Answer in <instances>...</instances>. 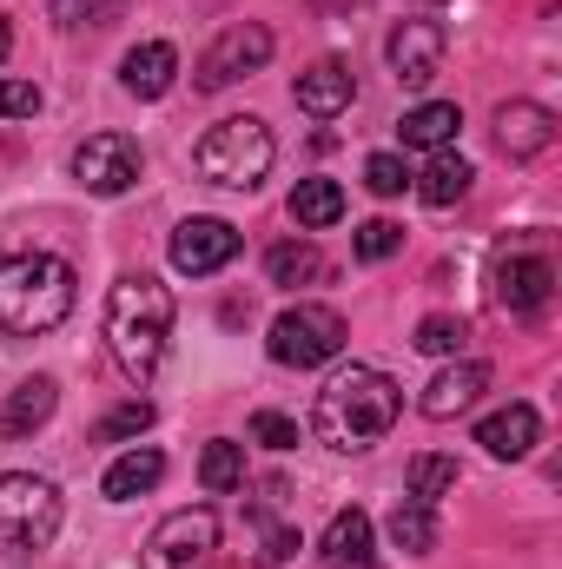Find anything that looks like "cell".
<instances>
[{
	"mask_svg": "<svg viewBox=\"0 0 562 569\" xmlns=\"http://www.w3.org/2000/svg\"><path fill=\"white\" fill-rule=\"evenodd\" d=\"M398 411H404V391H398L384 371L344 365V371L324 378V391L311 398V430H318V443L358 457V450H371L378 437H391Z\"/></svg>",
	"mask_w": 562,
	"mask_h": 569,
	"instance_id": "1",
	"label": "cell"
},
{
	"mask_svg": "<svg viewBox=\"0 0 562 569\" xmlns=\"http://www.w3.org/2000/svg\"><path fill=\"white\" fill-rule=\"evenodd\" d=\"M165 338H172V291L152 272H127L107 291V345L133 385H152V371L165 365Z\"/></svg>",
	"mask_w": 562,
	"mask_h": 569,
	"instance_id": "2",
	"label": "cell"
},
{
	"mask_svg": "<svg viewBox=\"0 0 562 569\" xmlns=\"http://www.w3.org/2000/svg\"><path fill=\"white\" fill-rule=\"evenodd\" d=\"M73 311V266L53 252H13L0 259V331L7 338H40L67 325Z\"/></svg>",
	"mask_w": 562,
	"mask_h": 569,
	"instance_id": "3",
	"label": "cell"
},
{
	"mask_svg": "<svg viewBox=\"0 0 562 569\" xmlns=\"http://www.w3.org/2000/svg\"><path fill=\"white\" fill-rule=\"evenodd\" d=\"M272 159H279V140H272V127L252 120V113H232V120L205 127V140L192 146V166H199L212 186H232V192H259L265 172H272Z\"/></svg>",
	"mask_w": 562,
	"mask_h": 569,
	"instance_id": "4",
	"label": "cell"
},
{
	"mask_svg": "<svg viewBox=\"0 0 562 569\" xmlns=\"http://www.w3.org/2000/svg\"><path fill=\"white\" fill-rule=\"evenodd\" d=\"M60 537V490L33 470L0 477V557H33Z\"/></svg>",
	"mask_w": 562,
	"mask_h": 569,
	"instance_id": "5",
	"label": "cell"
},
{
	"mask_svg": "<svg viewBox=\"0 0 562 569\" xmlns=\"http://www.w3.org/2000/svg\"><path fill=\"white\" fill-rule=\"evenodd\" d=\"M344 318L331 311V305H291L272 318V338H265V351H272V365L284 371H318V365H331L338 351H344Z\"/></svg>",
	"mask_w": 562,
	"mask_h": 569,
	"instance_id": "6",
	"label": "cell"
},
{
	"mask_svg": "<svg viewBox=\"0 0 562 569\" xmlns=\"http://www.w3.org/2000/svg\"><path fill=\"white\" fill-rule=\"evenodd\" d=\"M265 60H272V27L239 20V27H225V33L205 47V60H199V73H192V87H199V93H219V87H232V80L259 73Z\"/></svg>",
	"mask_w": 562,
	"mask_h": 569,
	"instance_id": "7",
	"label": "cell"
},
{
	"mask_svg": "<svg viewBox=\"0 0 562 569\" xmlns=\"http://www.w3.org/2000/svg\"><path fill=\"white\" fill-rule=\"evenodd\" d=\"M140 140H127V133H93V140L73 152V179L87 186V192H100V199H120V192H133L140 186Z\"/></svg>",
	"mask_w": 562,
	"mask_h": 569,
	"instance_id": "8",
	"label": "cell"
},
{
	"mask_svg": "<svg viewBox=\"0 0 562 569\" xmlns=\"http://www.w3.org/2000/svg\"><path fill=\"white\" fill-rule=\"evenodd\" d=\"M212 550H219V517L212 510H172L145 543V569H199Z\"/></svg>",
	"mask_w": 562,
	"mask_h": 569,
	"instance_id": "9",
	"label": "cell"
},
{
	"mask_svg": "<svg viewBox=\"0 0 562 569\" xmlns=\"http://www.w3.org/2000/svg\"><path fill=\"white\" fill-rule=\"evenodd\" d=\"M443 47H450L443 20H398V33L384 40V60L404 87H430L443 73Z\"/></svg>",
	"mask_w": 562,
	"mask_h": 569,
	"instance_id": "10",
	"label": "cell"
},
{
	"mask_svg": "<svg viewBox=\"0 0 562 569\" xmlns=\"http://www.w3.org/2000/svg\"><path fill=\"white\" fill-rule=\"evenodd\" d=\"M232 259H239V232L225 219H185L172 232V272H185V279H212Z\"/></svg>",
	"mask_w": 562,
	"mask_h": 569,
	"instance_id": "11",
	"label": "cell"
},
{
	"mask_svg": "<svg viewBox=\"0 0 562 569\" xmlns=\"http://www.w3.org/2000/svg\"><path fill=\"white\" fill-rule=\"evenodd\" d=\"M550 291H556V266L536 259V252L496 266V305H503L510 318H536V311L550 305Z\"/></svg>",
	"mask_w": 562,
	"mask_h": 569,
	"instance_id": "12",
	"label": "cell"
},
{
	"mask_svg": "<svg viewBox=\"0 0 562 569\" xmlns=\"http://www.w3.org/2000/svg\"><path fill=\"white\" fill-rule=\"evenodd\" d=\"M291 100H298V113H311V120H338V113H351L358 80H351V67H344V60H318V67H304V73H298Z\"/></svg>",
	"mask_w": 562,
	"mask_h": 569,
	"instance_id": "13",
	"label": "cell"
},
{
	"mask_svg": "<svg viewBox=\"0 0 562 569\" xmlns=\"http://www.w3.org/2000/svg\"><path fill=\"white\" fill-rule=\"evenodd\" d=\"M496 146H503L510 159L550 152V146H556V113L536 107V100H503V107H496Z\"/></svg>",
	"mask_w": 562,
	"mask_h": 569,
	"instance_id": "14",
	"label": "cell"
},
{
	"mask_svg": "<svg viewBox=\"0 0 562 569\" xmlns=\"http://www.w3.org/2000/svg\"><path fill=\"white\" fill-rule=\"evenodd\" d=\"M490 391V365H476V358H463V365H450V371H436L430 385H423V398H418V411L423 418H456V411H470L476 398Z\"/></svg>",
	"mask_w": 562,
	"mask_h": 569,
	"instance_id": "15",
	"label": "cell"
},
{
	"mask_svg": "<svg viewBox=\"0 0 562 569\" xmlns=\"http://www.w3.org/2000/svg\"><path fill=\"white\" fill-rule=\"evenodd\" d=\"M536 437H543L536 405H510V411H490V418L476 425V443H483L496 463H516V457H530V450H536Z\"/></svg>",
	"mask_w": 562,
	"mask_h": 569,
	"instance_id": "16",
	"label": "cell"
},
{
	"mask_svg": "<svg viewBox=\"0 0 562 569\" xmlns=\"http://www.w3.org/2000/svg\"><path fill=\"white\" fill-rule=\"evenodd\" d=\"M172 80H179V53H172L165 40H145V47H133V53L120 60V87H127L133 100H165Z\"/></svg>",
	"mask_w": 562,
	"mask_h": 569,
	"instance_id": "17",
	"label": "cell"
},
{
	"mask_svg": "<svg viewBox=\"0 0 562 569\" xmlns=\"http://www.w3.org/2000/svg\"><path fill=\"white\" fill-rule=\"evenodd\" d=\"M53 405H60V385H53V378H27V385H13L7 405H0V437H33V430L53 418Z\"/></svg>",
	"mask_w": 562,
	"mask_h": 569,
	"instance_id": "18",
	"label": "cell"
},
{
	"mask_svg": "<svg viewBox=\"0 0 562 569\" xmlns=\"http://www.w3.org/2000/svg\"><path fill=\"white\" fill-rule=\"evenodd\" d=\"M318 557H324V569H364L371 563V517L358 503L338 510L331 530H324V543H318Z\"/></svg>",
	"mask_w": 562,
	"mask_h": 569,
	"instance_id": "19",
	"label": "cell"
},
{
	"mask_svg": "<svg viewBox=\"0 0 562 569\" xmlns=\"http://www.w3.org/2000/svg\"><path fill=\"white\" fill-rule=\"evenodd\" d=\"M456 127H463V113H456L450 100H423V107H411V113L398 120V140L411 146V152H450Z\"/></svg>",
	"mask_w": 562,
	"mask_h": 569,
	"instance_id": "20",
	"label": "cell"
},
{
	"mask_svg": "<svg viewBox=\"0 0 562 569\" xmlns=\"http://www.w3.org/2000/svg\"><path fill=\"white\" fill-rule=\"evenodd\" d=\"M159 477H165V457H159L152 443H140V450H127V457H113V463H107L100 490H107V503H133V497H145Z\"/></svg>",
	"mask_w": 562,
	"mask_h": 569,
	"instance_id": "21",
	"label": "cell"
},
{
	"mask_svg": "<svg viewBox=\"0 0 562 569\" xmlns=\"http://www.w3.org/2000/svg\"><path fill=\"white\" fill-rule=\"evenodd\" d=\"M291 219H298L304 232L338 226V219H344V186H338V179H298V186H291Z\"/></svg>",
	"mask_w": 562,
	"mask_h": 569,
	"instance_id": "22",
	"label": "cell"
},
{
	"mask_svg": "<svg viewBox=\"0 0 562 569\" xmlns=\"http://www.w3.org/2000/svg\"><path fill=\"white\" fill-rule=\"evenodd\" d=\"M470 179H476V166H470V159H456V152H436V159L423 166V179H411V186H418L423 206H436V212H443V206H456V199L470 192Z\"/></svg>",
	"mask_w": 562,
	"mask_h": 569,
	"instance_id": "23",
	"label": "cell"
},
{
	"mask_svg": "<svg viewBox=\"0 0 562 569\" xmlns=\"http://www.w3.org/2000/svg\"><path fill=\"white\" fill-rule=\"evenodd\" d=\"M265 272H272V284L298 291V284H318L331 266H324V252H318L311 239H284V246H272V252H265Z\"/></svg>",
	"mask_w": 562,
	"mask_h": 569,
	"instance_id": "24",
	"label": "cell"
},
{
	"mask_svg": "<svg viewBox=\"0 0 562 569\" xmlns=\"http://www.w3.org/2000/svg\"><path fill=\"white\" fill-rule=\"evenodd\" d=\"M463 483V470H456V457H443V450H423V457H411V470H404V490L418 497V503H443L450 490Z\"/></svg>",
	"mask_w": 562,
	"mask_h": 569,
	"instance_id": "25",
	"label": "cell"
},
{
	"mask_svg": "<svg viewBox=\"0 0 562 569\" xmlns=\"http://www.w3.org/2000/svg\"><path fill=\"white\" fill-rule=\"evenodd\" d=\"M391 543H398L404 557H430V550H436V510L418 503V497H398V510H391Z\"/></svg>",
	"mask_w": 562,
	"mask_h": 569,
	"instance_id": "26",
	"label": "cell"
},
{
	"mask_svg": "<svg viewBox=\"0 0 562 569\" xmlns=\"http://www.w3.org/2000/svg\"><path fill=\"white\" fill-rule=\"evenodd\" d=\"M199 483L212 490V497H232L239 483H245V443H205V457H199Z\"/></svg>",
	"mask_w": 562,
	"mask_h": 569,
	"instance_id": "27",
	"label": "cell"
},
{
	"mask_svg": "<svg viewBox=\"0 0 562 569\" xmlns=\"http://www.w3.org/2000/svg\"><path fill=\"white\" fill-rule=\"evenodd\" d=\"M411 345H418L423 358H456V351L470 345V325H463V318H450V311H430Z\"/></svg>",
	"mask_w": 562,
	"mask_h": 569,
	"instance_id": "28",
	"label": "cell"
},
{
	"mask_svg": "<svg viewBox=\"0 0 562 569\" xmlns=\"http://www.w3.org/2000/svg\"><path fill=\"white\" fill-rule=\"evenodd\" d=\"M152 418H159V411H152L145 398H127L120 411H107V418L93 425V443H120V437H140V430H152Z\"/></svg>",
	"mask_w": 562,
	"mask_h": 569,
	"instance_id": "29",
	"label": "cell"
},
{
	"mask_svg": "<svg viewBox=\"0 0 562 569\" xmlns=\"http://www.w3.org/2000/svg\"><path fill=\"white\" fill-rule=\"evenodd\" d=\"M398 246H404V226H391V219H364V226H358V239H351V252H358L364 266H384Z\"/></svg>",
	"mask_w": 562,
	"mask_h": 569,
	"instance_id": "30",
	"label": "cell"
},
{
	"mask_svg": "<svg viewBox=\"0 0 562 569\" xmlns=\"http://www.w3.org/2000/svg\"><path fill=\"white\" fill-rule=\"evenodd\" d=\"M120 13H127V0H53L60 27H113Z\"/></svg>",
	"mask_w": 562,
	"mask_h": 569,
	"instance_id": "31",
	"label": "cell"
},
{
	"mask_svg": "<svg viewBox=\"0 0 562 569\" xmlns=\"http://www.w3.org/2000/svg\"><path fill=\"white\" fill-rule=\"evenodd\" d=\"M364 186H371L378 199H398V192L411 186V172H404L398 152H371V159H364Z\"/></svg>",
	"mask_w": 562,
	"mask_h": 569,
	"instance_id": "32",
	"label": "cell"
},
{
	"mask_svg": "<svg viewBox=\"0 0 562 569\" xmlns=\"http://www.w3.org/2000/svg\"><path fill=\"white\" fill-rule=\"evenodd\" d=\"M252 443H265V450H291V443H298V425H291L284 411H259V418H252Z\"/></svg>",
	"mask_w": 562,
	"mask_h": 569,
	"instance_id": "33",
	"label": "cell"
},
{
	"mask_svg": "<svg viewBox=\"0 0 562 569\" xmlns=\"http://www.w3.org/2000/svg\"><path fill=\"white\" fill-rule=\"evenodd\" d=\"M0 113H7V120H33V113H40V93H33L27 80H0Z\"/></svg>",
	"mask_w": 562,
	"mask_h": 569,
	"instance_id": "34",
	"label": "cell"
},
{
	"mask_svg": "<svg viewBox=\"0 0 562 569\" xmlns=\"http://www.w3.org/2000/svg\"><path fill=\"white\" fill-rule=\"evenodd\" d=\"M291 550H298V530H272V537H265V563H284Z\"/></svg>",
	"mask_w": 562,
	"mask_h": 569,
	"instance_id": "35",
	"label": "cell"
},
{
	"mask_svg": "<svg viewBox=\"0 0 562 569\" xmlns=\"http://www.w3.org/2000/svg\"><path fill=\"white\" fill-rule=\"evenodd\" d=\"M7 53H13V20L0 13V67H7Z\"/></svg>",
	"mask_w": 562,
	"mask_h": 569,
	"instance_id": "36",
	"label": "cell"
}]
</instances>
